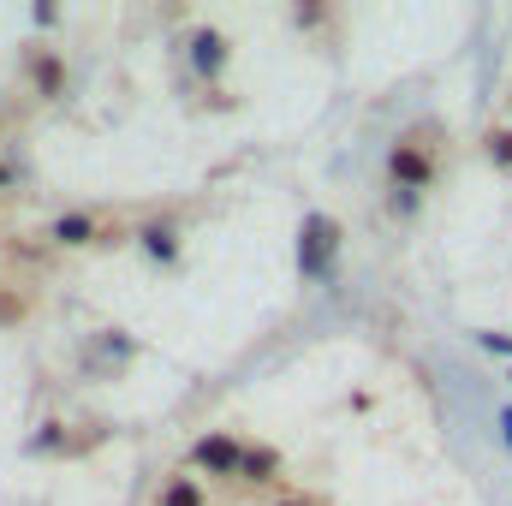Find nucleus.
I'll return each mask as SVG.
<instances>
[{"instance_id": "f257e3e1", "label": "nucleus", "mask_w": 512, "mask_h": 506, "mask_svg": "<svg viewBox=\"0 0 512 506\" xmlns=\"http://www.w3.org/2000/svg\"><path fill=\"white\" fill-rule=\"evenodd\" d=\"M387 173H393V185H399V191H429V185H435V149L423 143V131H411V137H399V143H393Z\"/></svg>"}, {"instance_id": "f03ea898", "label": "nucleus", "mask_w": 512, "mask_h": 506, "mask_svg": "<svg viewBox=\"0 0 512 506\" xmlns=\"http://www.w3.org/2000/svg\"><path fill=\"white\" fill-rule=\"evenodd\" d=\"M191 459H197L209 477H239V471H245V447H239L233 435H203Z\"/></svg>"}, {"instance_id": "7ed1b4c3", "label": "nucleus", "mask_w": 512, "mask_h": 506, "mask_svg": "<svg viewBox=\"0 0 512 506\" xmlns=\"http://www.w3.org/2000/svg\"><path fill=\"white\" fill-rule=\"evenodd\" d=\"M334 245H340V239H334V221H322V215H316V221L304 227V245H298V262H304V274H322V262L334 256Z\"/></svg>"}, {"instance_id": "20e7f679", "label": "nucleus", "mask_w": 512, "mask_h": 506, "mask_svg": "<svg viewBox=\"0 0 512 506\" xmlns=\"http://www.w3.org/2000/svg\"><path fill=\"white\" fill-rule=\"evenodd\" d=\"M191 60H197V72H221L227 66V36L221 30H197L191 36Z\"/></svg>"}, {"instance_id": "39448f33", "label": "nucleus", "mask_w": 512, "mask_h": 506, "mask_svg": "<svg viewBox=\"0 0 512 506\" xmlns=\"http://www.w3.org/2000/svg\"><path fill=\"white\" fill-rule=\"evenodd\" d=\"M155 506H209V495H203L197 477H167V489H161V501Z\"/></svg>"}, {"instance_id": "423d86ee", "label": "nucleus", "mask_w": 512, "mask_h": 506, "mask_svg": "<svg viewBox=\"0 0 512 506\" xmlns=\"http://www.w3.org/2000/svg\"><path fill=\"white\" fill-rule=\"evenodd\" d=\"M54 239L60 245H96V221L90 215H60L54 221Z\"/></svg>"}, {"instance_id": "0eeeda50", "label": "nucleus", "mask_w": 512, "mask_h": 506, "mask_svg": "<svg viewBox=\"0 0 512 506\" xmlns=\"http://www.w3.org/2000/svg\"><path fill=\"white\" fill-rule=\"evenodd\" d=\"M36 90L42 96H60V60L54 54H36Z\"/></svg>"}, {"instance_id": "6e6552de", "label": "nucleus", "mask_w": 512, "mask_h": 506, "mask_svg": "<svg viewBox=\"0 0 512 506\" xmlns=\"http://www.w3.org/2000/svg\"><path fill=\"white\" fill-rule=\"evenodd\" d=\"M143 251L149 256H173V227H143Z\"/></svg>"}, {"instance_id": "1a4fd4ad", "label": "nucleus", "mask_w": 512, "mask_h": 506, "mask_svg": "<svg viewBox=\"0 0 512 506\" xmlns=\"http://www.w3.org/2000/svg\"><path fill=\"white\" fill-rule=\"evenodd\" d=\"M489 155H495V161H507V167H512V131H495V137H489Z\"/></svg>"}, {"instance_id": "9d476101", "label": "nucleus", "mask_w": 512, "mask_h": 506, "mask_svg": "<svg viewBox=\"0 0 512 506\" xmlns=\"http://www.w3.org/2000/svg\"><path fill=\"white\" fill-rule=\"evenodd\" d=\"M280 506H316V501H280Z\"/></svg>"}, {"instance_id": "9b49d317", "label": "nucleus", "mask_w": 512, "mask_h": 506, "mask_svg": "<svg viewBox=\"0 0 512 506\" xmlns=\"http://www.w3.org/2000/svg\"><path fill=\"white\" fill-rule=\"evenodd\" d=\"M0 179H6V167H0Z\"/></svg>"}]
</instances>
